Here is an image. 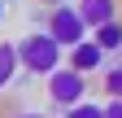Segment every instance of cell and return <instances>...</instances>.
Here are the masks:
<instances>
[{
	"label": "cell",
	"instance_id": "6da1fadb",
	"mask_svg": "<svg viewBox=\"0 0 122 118\" xmlns=\"http://www.w3.org/2000/svg\"><path fill=\"white\" fill-rule=\"evenodd\" d=\"M13 48H18V66L30 70V75H44V79H48L52 70H61V57H66L52 35H26V39L13 44Z\"/></svg>",
	"mask_w": 122,
	"mask_h": 118
},
{
	"label": "cell",
	"instance_id": "7a4b0ae2",
	"mask_svg": "<svg viewBox=\"0 0 122 118\" xmlns=\"http://www.w3.org/2000/svg\"><path fill=\"white\" fill-rule=\"evenodd\" d=\"M44 35H52V39H57V48H61V53H70L74 44H83V39H87V26L79 22L74 5H57V9L48 13V26H44Z\"/></svg>",
	"mask_w": 122,
	"mask_h": 118
},
{
	"label": "cell",
	"instance_id": "3957f363",
	"mask_svg": "<svg viewBox=\"0 0 122 118\" xmlns=\"http://www.w3.org/2000/svg\"><path fill=\"white\" fill-rule=\"evenodd\" d=\"M48 96H52V105L70 109V105H79V101H87V79L61 66V70L48 75Z\"/></svg>",
	"mask_w": 122,
	"mask_h": 118
},
{
	"label": "cell",
	"instance_id": "277c9868",
	"mask_svg": "<svg viewBox=\"0 0 122 118\" xmlns=\"http://www.w3.org/2000/svg\"><path fill=\"white\" fill-rule=\"evenodd\" d=\"M74 13H79V22L87 26V35H92L96 26H105V22L118 18V0H79Z\"/></svg>",
	"mask_w": 122,
	"mask_h": 118
},
{
	"label": "cell",
	"instance_id": "5b68a950",
	"mask_svg": "<svg viewBox=\"0 0 122 118\" xmlns=\"http://www.w3.org/2000/svg\"><path fill=\"white\" fill-rule=\"evenodd\" d=\"M105 61H109V57H105L92 39H83V44H74V48H70V66H66V70H74V75L87 79V70H105Z\"/></svg>",
	"mask_w": 122,
	"mask_h": 118
},
{
	"label": "cell",
	"instance_id": "8992f818",
	"mask_svg": "<svg viewBox=\"0 0 122 118\" xmlns=\"http://www.w3.org/2000/svg\"><path fill=\"white\" fill-rule=\"evenodd\" d=\"M96 48L109 57V53H122V18H113V22H105V26H96V31L87 35Z\"/></svg>",
	"mask_w": 122,
	"mask_h": 118
},
{
	"label": "cell",
	"instance_id": "52a82bcc",
	"mask_svg": "<svg viewBox=\"0 0 122 118\" xmlns=\"http://www.w3.org/2000/svg\"><path fill=\"white\" fill-rule=\"evenodd\" d=\"M18 48H13V39H0V92L5 87H13V79H18Z\"/></svg>",
	"mask_w": 122,
	"mask_h": 118
},
{
	"label": "cell",
	"instance_id": "ba28073f",
	"mask_svg": "<svg viewBox=\"0 0 122 118\" xmlns=\"http://www.w3.org/2000/svg\"><path fill=\"white\" fill-rule=\"evenodd\" d=\"M100 83H105V101H122V66L100 70Z\"/></svg>",
	"mask_w": 122,
	"mask_h": 118
},
{
	"label": "cell",
	"instance_id": "9c48e42d",
	"mask_svg": "<svg viewBox=\"0 0 122 118\" xmlns=\"http://www.w3.org/2000/svg\"><path fill=\"white\" fill-rule=\"evenodd\" d=\"M61 118H100V105H92V101H79V105H70Z\"/></svg>",
	"mask_w": 122,
	"mask_h": 118
},
{
	"label": "cell",
	"instance_id": "30bf717a",
	"mask_svg": "<svg viewBox=\"0 0 122 118\" xmlns=\"http://www.w3.org/2000/svg\"><path fill=\"white\" fill-rule=\"evenodd\" d=\"M100 118H122V101H105V105H100Z\"/></svg>",
	"mask_w": 122,
	"mask_h": 118
},
{
	"label": "cell",
	"instance_id": "8fae6325",
	"mask_svg": "<svg viewBox=\"0 0 122 118\" xmlns=\"http://www.w3.org/2000/svg\"><path fill=\"white\" fill-rule=\"evenodd\" d=\"M5 13H9V5H5V0H0V22H5Z\"/></svg>",
	"mask_w": 122,
	"mask_h": 118
},
{
	"label": "cell",
	"instance_id": "7c38bea8",
	"mask_svg": "<svg viewBox=\"0 0 122 118\" xmlns=\"http://www.w3.org/2000/svg\"><path fill=\"white\" fill-rule=\"evenodd\" d=\"M22 118H35V114H22Z\"/></svg>",
	"mask_w": 122,
	"mask_h": 118
}]
</instances>
